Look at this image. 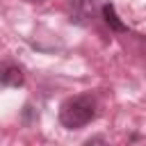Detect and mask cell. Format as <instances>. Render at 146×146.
<instances>
[{
  "instance_id": "6da1fadb",
  "label": "cell",
  "mask_w": 146,
  "mask_h": 146,
  "mask_svg": "<svg viewBox=\"0 0 146 146\" xmlns=\"http://www.w3.org/2000/svg\"><path fill=\"white\" fill-rule=\"evenodd\" d=\"M94 116H96V100L91 96H87V94L66 98L62 103V107H59V123L64 128H68V130L87 125Z\"/></svg>"
},
{
  "instance_id": "7a4b0ae2",
  "label": "cell",
  "mask_w": 146,
  "mask_h": 146,
  "mask_svg": "<svg viewBox=\"0 0 146 146\" xmlns=\"http://www.w3.org/2000/svg\"><path fill=\"white\" fill-rule=\"evenodd\" d=\"M94 18V0H68V21L73 25H89Z\"/></svg>"
},
{
  "instance_id": "3957f363",
  "label": "cell",
  "mask_w": 146,
  "mask_h": 146,
  "mask_svg": "<svg viewBox=\"0 0 146 146\" xmlns=\"http://www.w3.org/2000/svg\"><path fill=\"white\" fill-rule=\"evenodd\" d=\"M103 18H105V23L110 25V30H114V32H128V25L119 18V14H116V9H114L112 2L103 5Z\"/></svg>"
},
{
  "instance_id": "277c9868",
  "label": "cell",
  "mask_w": 146,
  "mask_h": 146,
  "mask_svg": "<svg viewBox=\"0 0 146 146\" xmlns=\"http://www.w3.org/2000/svg\"><path fill=\"white\" fill-rule=\"evenodd\" d=\"M0 80H2L5 87H21L23 80H25V75H23V68L21 66H7L2 71V78Z\"/></svg>"
},
{
  "instance_id": "5b68a950",
  "label": "cell",
  "mask_w": 146,
  "mask_h": 146,
  "mask_svg": "<svg viewBox=\"0 0 146 146\" xmlns=\"http://www.w3.org/2000/svg\"><path fill=\"white\" fill-rule=\"evenodd\" d=\"M103 141H105L103 137H91V139H87V144H89V146H91V144H103Z\"/></svg>"
},
{
  "instance_id": "8992f818",
  "label": "cell",
  "mask_w": 146,
  "mask_h": 146,
  "mask_svg": "<svg viewBox=\"0 0 146 146\" xmlns=\"http://www.w3.org/2000/svg\"><path fill=\"white\" fill-rule=\"evenodd\" d=\"M30 2H43V0H30Z\"/></svg>"
}]
</instances>
